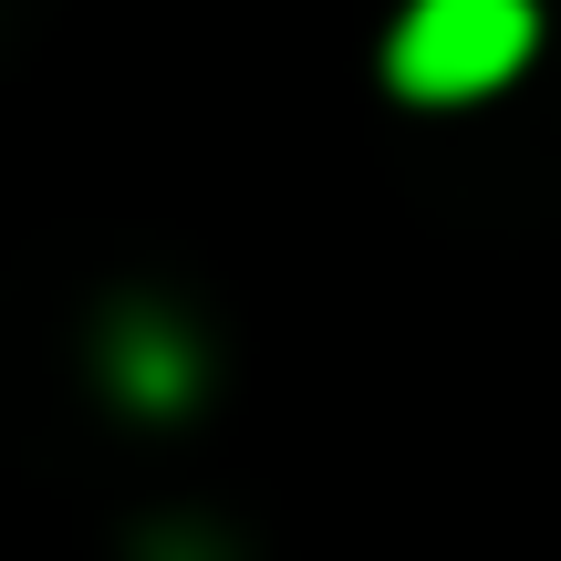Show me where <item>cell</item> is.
<instances>
[{"mask_svg":"<svg viewBox=\"0 0 561 561\" xmlns=\"http://www.w3.org/2000/svg\"><path fill=\"white\" fill-rule=\"evenodd\" d=\"M541 42L530 0H405V21L385 32V83L405 104H468L500 94Z\"/></svg>","mask_w":561,"mask_h":561,"instance_id":"1","label":"cell"},{"mask_svg":"<svg viewBox=\"0 0 561 561\" xmlns=\"http://www.w3.org/2000/svg\"><path fill=\"white\" fill-rule=\"evenodd\" d=\"M104 364H115L125 405H146V416H178V405L198 396V343H187L167 312H115V333H104Z\"/></svg>","mask_w":561,"mask_h":561,"instance_id":"2","label":"cell"}]
</instances>
